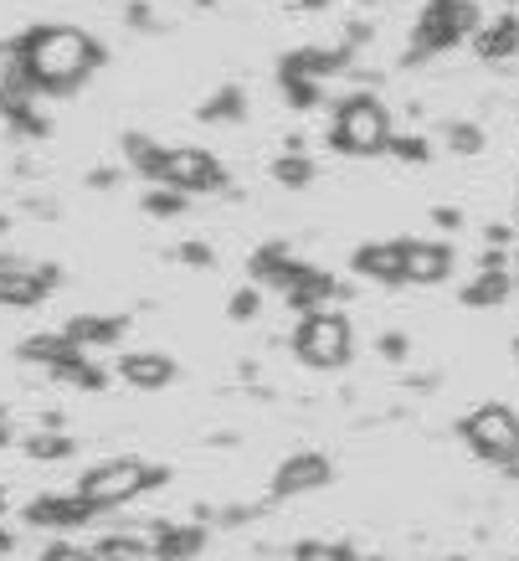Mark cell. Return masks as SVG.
<instances>
[{
	"label": "cell",
	"mask_w": 519,
	"mask_h": 561,
	"mask_svg": "<svg viewBox=\"0 0 519 561\" xmlns=\"http://www.w3.org/2000/svg\"><path fill=\"white\" fill-rule=\"evenodd\" d=\"M5 57L32 72L36 93H72L103 62V47L78 26H32L16 47H5Z\"/></svg>",
	"instance_id": "obj_1"
},
{
	"label": "cell",
	"mask_w": 519,
	"mask_h": 561,
	"mask_svg": "<svg viewBox=\"0 0 519 561\" xmlns=\"http://www.w3.org/2000/svg\"><path fill=\"white\" fill-rule=\"evenodd\" d=\"M170 484V469L165 463H145V459H103L99 469H88L78 479V494H83L93 511H118V505H129L139 494L160 490Z\"/></svg>",
	"instance_id": "obj_2"
},
{
	"label": "cell",
	"mask_w": 519,
	"mask_h": 561,
	"mask_svg": "<svg viewBox=\"0 0 519 561\" xmlns=\"http://www.w3.org/2000/svg\"><path fill=\"white\" fill-rule=\"evenodd\" d=\"M385 139H391V108H385L376 93H355L335 108V129H330V145L345 154H381Z\"/></svg>",
	"instance_id": "obj_3"
},
{
	"label": "cell",
	"mask_w": 519,
	"mask_h": 561,
	"mask_svg": "<svg viewBox=\"0 0 519 561\" xmlns=\"http://www.w3.org/2000/svg\"><path fill=\"white\" fill-rule=\"evenodd\" d=\"M350 351H355V330L335 309H314V314H303L299 330H293V356H299L303 366H314V371L345 366Z\"/></svg>",
	"instance_id": "obj_4"
},
{
	"label": "cell",
	"mask_w": 519,
	"mask_h": 561,
	"mask_svg": "<svg viewBox=\"0 0 519 561\" xmlns=\"http://www.w3.org/2000/svg\"><path fill=\"white\" fill-rule=\"evenodd\" d=\"M478 32V5L473 0H427V11H422L417 32H412V62L422 57H432V51H448L458 47L463 36Z\"/></svg>",
	"instance_id": "obj_5"
},
{
	"label": "cell",
	"mask_w": 519,
	"mask_h": 561,
	"mask_svg": "<svg viewBox=\"0 0 519 561\" xmlns=\"http://www.w3.org/2000/svg\"><path fill=\"white\" fill-rule=\"evenodd\" d=\"M463 438L473 443V454L484 463H499V469H515L519 463V412L504 408V402H488L473 417H463Z\"/></svg>",
	"instance_id": "obj_6"
},
{
	"label": "cell",
	"mask_w": 519,
	"mask_h": 561,
	"mask_svg": "<svg viewBox=\"0 0 519 561\" xmlns=\"http://www.w3.org/2000/svg\"><path fill=\"white\" fill-rule=\"evenodd\" d=\"M154 181L185 191V196H206V191H227V171H221L217 154L196 150V145H181V150H165V165Z\"/></svg>",
	"instance_id": "obj_7"
},
{
	"label": "cell",
	"mask_w": 519,
	"mask_h": 561,
	"mask_svg": "<svg viewBox=\"0 0 519 561\" xmlns=\"http://www.w3.org/2000/svg\"><path fill=\"white\" fill-rule=\"evenodd\" d=\"M330 479H335V463L324 454H288L278 463V474H273V494L278 500H299V494H319Z\"/></svg>",
	"instance_id": "obj_8"
},
{
	"label": "cell",
	"mask_w": 519,
	"mask_h": 561,
	"mask_svg": "<svg viewBox=\"0 0 519 561\" xmlns=\"http://www.w3.org/2000/svg\"><path fill=\"white\" fill-rule=\"evenodd\" d=\"M93 515H99V511H93V505H88L78 490H72V494L47 490V494H36L32 505H26V526H42V530H78V526H88Z\"/></svg>",
	"instance_id": "obj_9"
},
{
	"label": "cell",
	"mask_w": 519,
	"mask_h": 561,
	"mask_svg": "<svg viewBox=\"0 0 519 561\" xmlns=\"http://www.w3.org/2000/svg\"><path fill=\"white\" fill-rule=\"evenodd\" d=\"M402 273H406V284H442V278H452V248L448 242L406 238L402 242Z\"/></svg>",
	"instance_id": "obj_10"
},
{
	"label": "cell",
	"mask_w": 519,
	"mask_h": 561,
	"mask_svg": "<svg viewBox=\"0 0 519 561\" xmlns=\"http://www.w3.org/2000/svg\"><path fill=\"white\" fill-rule=\"evenodd\" d=\"M355 273H360V278H370V284H385V289L406 284L402 242H360V248H355Z\"/></svg>",
	"instance_id": "obj_11"
},
{
	"label": "cell",
	"mask_w": 519,
	"mask_h": 561,
	"mask_svg": "<svg viewBox=\"0 0 519 561\" xmlns=\"http://www.w3.org/2000/svg\"><path fill=\"white\" fill-rule=\"evenodd\" d=\"M339 294H350V289H339L330 273H319V268H309L303 263L299 268V278L284 289V299H288V309H299V314H314V309H324L330 299H339Z\"/></svg>",
	"instance_id": "obj_12"
},
{
	"label": "cell",
	"mask_w": 519,
	"mask_h": 561,
	"mask_svg": "<svg viewBox=\"0 0 519 561\" xmlns=\"http://www.w3.org/2000/svg\"><path fill=\"white\" fill-rule=\"evenodd\" d=\"M118 376H124L129 387H139V391H160V387H170V381L181 376V366H175L170 356H160V351H139V356L118 360Z\"/></svg>",
	"instance_id": "obj_13"
},
{
	"label": "cell",
	"mask_w": 519,
	"mask_h": 561,
	"mask_svg": "<svg viewBox=\"0 0 519 561\" xmlns=\"http://www.w3.org/2000/svg\"><path fill=\"white\" fill-rule=\"evenodd\" d=\"M124 314H78V320L68 324V330H62V335H68L72 341V351H103V345H114L118 335H124Z\"/></svg>",
	"instance_id": "obj_14"
},
{
	"label": "cell",
	"mask_w": 519,
	"mask_h": 561,
	"mask_svg": "<svg viewBox=\"0 0 519 561\" xmlns=\"http://www.w3.org/2000/svg\"><path fill=\"white\" fill-rule=\"evenodd\" d=\"M299 268L303 263L288 253L284 242H268V248H257V253H252V278H257L263 289H288V284L299 278Z\"/></svg>",
	"instance_id": "obj_15"
},
{
	"label": "cell",
	"mask_w": 519,
	"mask_h": 561,
	"mask_svg": "<svg viewBox=\"0 0 519 561\" xmlns=\"http://www.w3.org/2000/svg\"><path fill=\"white\" fill-rule=\"evenodd\" d=\"M201 546H206L201 526H154L150 530L154 561H191V557H201Z\"/></svg>",
	"instance_id": "obj_16"
},
{
	"label": "cell",
	"mask_w": 519,
	"mask_h": 561,
	"mask_svg": "<svg viewBox=\"0 0 519 561\" xmlns=\"http://www.w3.org/2000/svg\"><path fill=\"white\" fill-rule=\"evenodd\" d=\"M473 51H478L484 62H504V57H515L519 51V21L499 16V21H488V26H478V32H473Z\"/></svg>",
	"instance_id": "obj_17"
},
{
	"label": "cell",
	"mask_w": 519,
	"mask_h": 561,
	"mask_svg": "<svg viewBox=\"0 0 519 561\" xmlns=\"http://www.w3.org/2000/svg\"><path fill=\"white\" fill-rule=\"evenodd\" d=\"M509 294H515V273L509 268H484L469 289H463V305L469 309H494V305H509Z\"/></svg>",
	"instance_id": "obj_18"
},
{
	"label": "cell",
	"mask_w": 519,
	"mask_h": 561,
	"mask_svg": "<svg viewBox=\"0 0 519 561\" xmlns=\"http://www.w3.org/2000/svg\"><path fill=\"white\" fill-rule=\"evenodd\" d=\"M47 371H51V381H62V387H78V391H103V387H108V376H103L99 366L83 356V351H72V356L51 360Z\"/></svg>",
	"instance_id": "obj_19"
},
{
	"label": "cell",
	"mask_w": 519,
	"mask_h": 561,
	"mask_svg": "<svg viewBox=\"0 0 519 561\" xmlns=\"http://www.w3.org/2000/svg\"><path fill=\"white\" fill-rule=\"evenodd\" d=\"M201 119H206V124H242V119H247V99H242V88L227 83L217 99H206Z\"/></svg>",
	"instance_id": "obj_20"
},
{
	"label": "cell",
	"mask_w": 519,
	"mask_h": 561,
	"mask_svg": "<svg viewBox=\"0 0 519 561\" xmlns=\"http://www.w3.org/2000/svg\"><path fill=\"white\" fill-rule=\"evenodd\" d=\"M124 154H129V165L145 171L150 181L160 175V165H165V145H154L150 135H124Z\"/></svg>",
	"instance_id": "obj_21"
},
{
	"label": "cell",
	"mask_w": 519,
	"mask_h": 561,
	"mask_svg": "<svg viewBox=\"0 0 519 561\" xmlns=\"http://www.w3.org/2000/svg\"><path fill=\"white\" fill-rule=\"evenodd\" d=\"M21 356H26V360H42V371H47L51 360L72 356V341L62 335V330H47V335H32V341L21 345Z\"/></svg>",
	"instance_id": "obj_22"
},
{
	"label": "cell",
	"mask_w": 519,
	"mask_h": 561,
	"mask_svg": "<svg viewBox=\"0 0 519 561\" xmlns=\"http://www.w3.org/2000/svg\"><path fill=\"white\" fill-rule=\"evenodd\" d=\"M273 181L278 186H288V191H303L309 181H314V165H309V154H299V150H288L278 165H273Z\"/></svg>",
	"instance_id": "obj_23"
},
{
	"label": "cell",
	"mask_w": 519,
	"mask_h": 561,
	"mask_svg": "<svg viewBox=\"0 0 519 561\" xmlns=\"http://www.w3.org/2000/svg\"><path fill=\"white\" fill-rule=\"evenodd\" d=\"M139 206H145L150 217H181L185 206H191V196H185V191H175V186H165V181H154V191Z\"/></svg>",
	"instance_id": "obj_24"
},
{
	"label": "cell",
	"mask_w": 519,
	"mask_h": 561,
	"mask_svg": "<svg viewBox=\"0 0 519 561\" xmlns=\"http://www.w3.org/2000/svg\"><path fill=\"white\" fill-rule=\"evenodd\" d=\"M385 154H396V160H406V165H427V160H432V145H427V139H417V135H396V129H391Z\"/></svg>",
	"instance_id": "obj_25"
},
{
	"label": "cell",
	"mask_w": 519,
	"mask_h": 561,
	"mask_svg": "<svg viewBox=\"0 0 519 561\" xmlns=\"http://www.w3.org/2000/svg\"><path fill=\"white\" fill-rule=\"evenodd\" d=\"M26 454H32V459H42V463L68 459V454H72V438H62V433H36V438H26Z\"/></svg>",
	"instance_id": "obj_26"
},
{
	"label": "cell",
	"mask_w": 519,
	"mask_h": 561,
	"mask_svg": "<svg viewBox=\"0 0 519 561\" xmlns=\"http://www.w3.org/2000/svg\"><path fill=\"white\" fill-rule=\"evenodd\" d=\"M293 561H355V551L339 541H303L299 551H293Z\"/></svg>",
	"instance_id": "obj_27"
},
{
	"label": "cell",
	"mask_w": 519,
	"mask_h": 561,
	"mask_svg": "<svg viewBox=\"0 0 519 561\" xmlns=\"http://www.w3.org/2000/svg\"><path fill=\"white\" fill-rule=\"evenodd\" d=\"M448 145L458 154H478V150H484V129H473V124H452V129H448Z\"/></svg>",
	"instance_id": "obj_28"
},
{
	"label": "cell",
	"mask_w": 519,
	"mask_h": 561,
	"mask_svg": "<svg viewBox=\"0 0 519 561\" xmlns=\"http://www.w3.org/2000/svg\"><path fill=\"white\" fill-rule=\"evenodd\" d=\"M257 309H263V289H242V294H232V305H227V314H232V320L242 324V320H252Z\"/></svg>",
	"instance_id": "obj_29"
},
{
	"label": "cell",
	"mask_w": 519,
	"mask_h": 561,
	"mask_svg": "<svg viewBox=\"0 0 519 561\" xmlns=\"http://www.w3.org/2000/svg\"><path fill=\"white\" fill-rule=\"evenodd\" d=\"M42 561H99L93 551H83V546H47V557Z\"/></svg>",
	"instance_id": "obj_30"
},
{
	"label": "cell",
	"mask_w": 519,
	"mask_h": 561,
	"mask_svg": "<svg viewBox=\"0 0 519 561\" xmlns=\"http://www.w3.org/2000/svg\"><path fill=\"white\" fill-rule=\"evenodd\" d=\"M376 351H381L385 360H402L406 356V341H402V335H381V341H376Z\"/></svg>",
	"instance_id": "obj_31"
},
{
	"label": "cell",
	"mask_w": 519,
	"mask_h": 561,
	"mask_svg": "<svg viewBox=\"0 0 519 561\" xmlns=\"http://www.w3.org/2000/svg\"><path fill=\"white\" fill-rule=\"evenodd\" d=\"M181 257L185 263H196V268H206V263H211V248H206V242H185Z\"/></svg>",
	"instance_id": "obj_32"
},
{
	"label": "cell",
	"mask_w": 519,
	"mask_h": 561,
	"mask_svg": "<svg viewBox=\"0 0 519 561\" xmlns=\"http://www.w3.org/2000/svg\"><path fill=\"white\" fill-rule=\"evenodd\" d=\"M11 551H16V536H11V530H5V526H0V561H5V557H11Z\"/></svg>",
	"instance_id": "obj_33"
},
{
	"label": "cell",
	"mask_w": 519,
	"mask_h": 561,
	"mask_svg": "<svg viewBox=\"0 0 519 561\" xmlns=\"http://www.w3.org/2000/svg\"><path fill=\"white\" fill-rule=\"evenodd\" d=\"M437 221H442V227H458V221H463V217H458L452 206H437Z\"/></svg>",
	"instance_id": "obj_34"
},
{
	"label": "cell",
	"mask_w": 519,
	"mask_h": 561,
	"mask_svg": "<svg viewBox=\"0 0 519 561\" xmlns=\"http://www.w3.org/2000/svg\"><path fill=\"white\" fill-rule=\"evenodd\" d=\"M293 5H309V11H319V5H330V0H293Z\"/></svg>",
	"instance_id": "obj_35"
},
{
	"label": "cell",
	"mask_w": 519,
	"mask_h": 561,
	"mask_svg": "<svg viewBox=\"0 0 519 561\" xmlns=\"http://www.w3.org/2000/svg\"><path fill=\"white\" fill-rule=\"evenodd\" d=\"M355 561H385V557H355Z\"/></svg>",
	"instance_id": "obj_36"
},
{
	"label": "cell",
	"mask_w": 519,
	"mask_h": 561,
	"mask_svg": "<svg viewBox=\"0 0 519 561\" xmlns=\"http://www.w3.org/2000/svg\"><path fill=\"white\" fill-rule=\"evenodd\" d=\"M0 515H5V494H0Z\"/></svg>",
	"instance_id": "obj_37"
},
{
	"label": "cell",
	"mask_w": 519,
	"mask_h": 561,
	"mask_svg": "<svg viewBox=\"0 0 519 561\" xmlns=\"http://www.w3.org/2000/svg\"><path fill=\"white\" fill-rule=\"evenodd\" d=\"M515 356H519V341H515Z\"/></svg>",
	"instance_id": "obj_38"
},
{
	"label": "cell",
	"mask_w": 519,
	"mask_h": 561,
	"mask_svg": "<svg viewBox=\"0 0 519 561\" xmlns=\"http://www.w3.org/2000/svg\"><path fill=\"white\" fill-rule=\"evenodd\" d=\"M366 5H376V0H366Z\"/></svg>",
	"instance_id": "obj_39"
}]
</instances>
